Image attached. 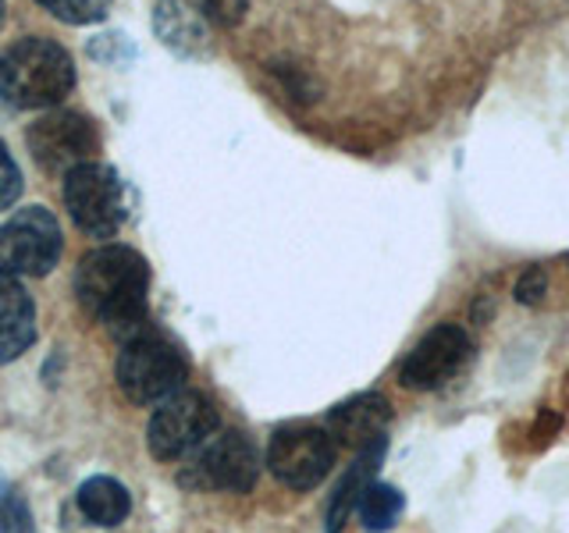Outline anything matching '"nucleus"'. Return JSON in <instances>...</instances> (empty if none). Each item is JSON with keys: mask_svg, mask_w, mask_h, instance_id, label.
Wrapping results in <instances>:
<instances>
[{"mask_svg": "<svg viewBox=\"0 0 569 533\" xmlns=\"http://www.w3.org/2000/svg\"><path fill=\"white\" fill-rule=\"evenodd\" d=\"M76 295L97 324L129 342L150 320V266L129 245H100L76 266Z\"/></svg>", "mask_w": 569, "mask_h": 533, "instance_id": "f257e3e1", "label": "nucleus"}, {"mask_svg": "<svg viewBox=\"0 0 569 533\" xmlns=\"http://www.w3.org/2000/svg\"><path fill=\"white\" fill-rule=\"evenodd\" d=\"M4 76L8 97L18 107L47 111L76 89V61L61 43L47 40V36H26L8 50Z\"/></svg>", "mask_w": 569, "mask_h": 533, "instance_id": "f03ea898", "label": "nucleus"}, {"mask_svg": "<svg viewBox=\"0 0 569 533\" xmlns=\"http://www.w3.org/2000/svg\"><path fill=\"white\" fill-rule=\"evenodd\" d=\"M186 373L189 366L182 355H178V349L150 331L121 342L118 363H114L118 388L124 391V399L136 405H157L168 395H174V391H182Z\"/></svg>", "mask_w": 569, "mask_h": 533, "instance_id": "7ed1b4c3", "label": "nucleus"}, {"mask_svg": "<svg viewBox=\"0 0 569 533\" xmlns=\"http://www.w3.org/2000/svg\"><path fill=\"white\" fill-rule=\"evenodd\" d=\"M64 210L76 221L79 231L89 239H111L121 231L124 218H129V200H124V185L114 168L97 164H79L64 174Z\"/></svg>", "mask_w": 569, "mask_h": 533, "instance_id": "20e7f679", "label": "nucleus"}, {"mask_svg": "<svg viewBox=\"0 0 569 533\" xmlns=\"http://www.w3.org/2000/svg\"><path fill=\"white\" fill-rule=\"evenodd\" d=\"M213 434H218V409L200 391L182 388L164 402H157L147 423V449L160 462H174L192 455Z\"/></svg>", "mask_w": 569, "mask_h": 533, "instance_id": "39448f33", "label": "nucleus"}, {"mask_svg": "<svg viewBox=\"0 0 569 533\" xmlns=\"http://www.w3.org/2000/svg\"><path fill=\"white\" fill-rule=\"evenodd\" d=\"M61 224L47 207H22L0 224V274L43 278L61 260Z\"/></svg>", "mask_w": 569, "mask_h": 533, "instance_id": "423d86ee", "label": "nucleus"}, {"mask_svg": "<svg viewBox=\"0 0 569 533\" xmlns=\"http://www.w3.org/2000/svg\"><path fill=\"white\" fill-rule=\"evenodd\" d=\"M260 476V455L253 441L239 431L213 434L207 444L192 452V462L182 470V484L196 491H231L246 494L253 491Z\"/></svg>", "mask_w": 569, "mask_h": 533, "instance_id": "0eeeda50", "label": "nucleus"}, {"mask_svg": "<svg viewBox=\"0 0 569 533\" xmlns=\"http://www.w3.org/2000/svg\"><path fill=\"white\" fill-rule=\"evenodd\" d=\"M338 444L320 426H281L267 444V470L292 491H313L335 466Z\"/></svg>", "mask_w": 569, "mask_h": 533, "instance_id": "6e6552de", "label": "nucleus"}, {"mask_svg": "<svg viewBox=\"0 0 569 533\" xmlns=\"http://www.w3.org/2000/svg\"><path fill=\"white\" fill-rule=\"evenodd\" d=\"M26 147L47 174H68L71 168L93 160L100 139L89 118L76 111H50L29 124Z\"/></svg>", "mask_w": 569, "mask_h": 533, "instance_id": "1a4fd4ad", "label": "nucleus"}, {"mask_svg": "<svg viewBox=\"0 0 569 533\" xmlns=\"http://www.w3.org/2000/svg\"><path fill=\"white\" fill-rule=\"evenodd\" d=\"M470 355H473V342L467 328L438 324L435 331H427L417 342V349L402 360L399 384L409 391H435L441 384H449L456 373L467 366Z\"/></svg>", "mask_w": 569, "mask_h": 533, "instance_id": "9d476101", "label": "nucleus"}, {"mask_svg": "<svg viewBox=\"0 0 569 533\" xmlns=\"http://www.w3.org/2000/svg\"><path fill=\"white\" fill-rule=\"evenodd\" d=\"M388 423H391V402L378 391H367V395H356L342 405H335L328 413V434L338 444H349V449H367V444L388 438Z\"/></svg>", "mask_w": 569, "mask_h": 533, "instance_id": "9b49d317", "label": "nucleus"}, {"mask_svg": "<svg viewBox=\"0 0 569 533\" xmlns=\"http://www.w3.org/2000/svg\"><path fill=\"white\" fill-rule=\"evenodd\" d=\"M36 342V302L26 284L0 274V366L14 363Z\"/></svg>", "mask_w": 569, "mask_h": 533, "instance_id": "f8f14e48", "label": "nucleus"}, {"mask_svg": "<svg viewBox=\"0 0 569 533\" xmlns=\"http://www.w3.org/2000/svg\"><path fill=\"white\" fill-rule=\"evenodd\" d=\"M385 449H388V438H381V441L367 444V449H360V455H356L349 473L342 476V484H338L335 494H331V505H328V533H342L349 512H356V502H360L363 487L370 484L373 470L381 466Z\"/></svg>", "mask_w": 569, "mask_h": 533, "instance_id": "ddd939ff", "label": "nucleus"}, {"mask_svg": "<svg viewBox=\"0 0 569 533\" xmlns=\"http://www.w3.org/2000/svg\"><path fill=\"white\" fill-rule=\"evenodd\" d=\"M157 36L164 40L171 50L196 58V53H207V22L200 11H192L182 0H160L157 4Z\"/></svg>", "mask_w": 569, "mask_h": 533, "instance_id": "4468645a", "label": "nucleus"}, {"mask_svg": "<svg viewBox=\"0 0 569 533\" xmlns=\"http://www.w3.org/2000/svg\"><path fill=\"white\" fill-rule=\"evenodd\" d=\"M79 509L89 523L97 526H118L129 520L132 512V497L129 491H124L118 480L111 476H93L86 480V484L79 487Z\"/></svg>", "mask_w": 569, "mask_h": 533, "instance_id": "2eb2a0df", "label": "nucleus"}, {"mask_svg": "<svg viewBox=\"0 0 569 533\" xmlns=\"http://www.w3.org/2000/svg\"><path fill=\"white\" fill-rule=\"evenodd\" d=\"M402 509H406L402 491L391 484H373V480L363 487L360 502H356V515H360L363 530L370 533H388L402 520Z\"/></svg>", "mask_w": 569, "mask_h": 533, "instance_id": "dca6fc26", "label": "nucleus"}, {"mask_svg": "<svg viewBox=\"0 0 569 533\" xmlns=\"http://www.w3.org/2000/svg\"><path fill=\"white\" fill-rule=\"evenodd\" d=\"M43 4L58 22L68 26H89V22H100L111 11V0H36Z\"/></svg>", "mask_w": 569, "mask_h": 533, "instance_id": "f3484780", "label": "nucleus"}, {"mask_svg": "<svg viewBox=\"0 0 569 533\" xmlns=\"http://www.w3.org/2000/svg\"><path fill=\"white\" fill-rule=\"evenodd\" d=\"M0 533H36L29 505L11 491L4 476H0Z\"/></svg>", "mask_w": 569, "mask_h": 533, "instance_id": "a211bd4d", "label": "nucleus"}, {"mask_svg": "<svg viewBox=\"0 0 569 533\" xmlns=\"http://www.w3.org/2000/svg\"><path fill=\"white\" fill-rule=\"evenodd\" d=\"M22 195V171H18L11 150L0 142V213L11 210Z\"/></svg>", "mask_w": 569, "mask_h": 533, "instance_id": "6ab92c4d", "label": "nucleus"}, {"mask_svg": "<svg viewBox=\"0 0 569 533\" xmlns=\"http://www.w3.org/2000/svg\"><path fill=\"white\" fill-rule=\"evenodd\" d=\"M246 8H249V0H200V11L203 18H210L213 26H239L242 18H246Z\"/></svg>", "mask_w": 569, "mask_h": 533, "instance_id": "aec40b11", "label": "nucleus"}, {"mask_svg": "<svg viewBox=\"0 0 569 533\" xmlns=\"http://www.w3.org/2000/svg\"><path fill=\"white\" fill-rule=\"evenodd\" d=\"M545 292H548V274L541 271V266H530V271H523L520 281H516V299H520L523 306H530V302H541Z\"/></svg>", "mask_w": 569, "mask_h": 533, "instance_id": "412c9836", "label": "nucleus"}, {"mask_svg": "<svg viewBox=\"0 0 569 533\" xmlns=\"http://www.w3.org/2000/svg\"><path fill=\"white\" fill-rule=\"evenodd\" d=\"M0 100H8V76H4V61H0Z\"/></svg>", "mask_w": 569, "mask_h": 533, "instance_id": "4be33fe9", "label": "nucleus"}, {"mask_svg": "<svg viewBox=\"0 0 569 533\" xmlns=\"http://www.w3.org/2000/svg\"><path fill=\"white\" fill-rule=\"evenodd\" d=\"M4 14H8V4H4V0H0V22H4Z\"/></svg>", "mask_w": 569, "mask_h": 533, "instance_id": "5701e85b", "label": "nucleus"}]
</instances>
